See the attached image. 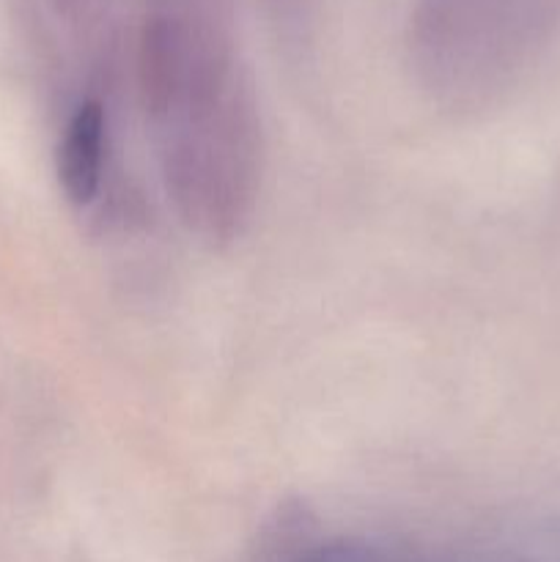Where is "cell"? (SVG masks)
<instances>
[{
  "instance_id": "7a4b0ae2",
  "label": "cell",
  "mask_w": 560,
  "mask_h": 562,
  "mask_svg": "<svg viewBox=\"0 0 560 562\" xmlns=\"http://www.w3.org/2000/svg\"><path fill=\"white\" fill-rule=\"evenodd\" d=\"M108 165V110L99 99H82L66 121L58 143V184L75 206L97 201Z\"/></svg>"
},
{
  "instance_id": "6da1fadb",
  "label": "cell",
  "mask_w": 560,
  "mask_h": 562,
  "mask_svg": "<svg viewBox=\"0 0 560 562\" xmlns=\"http://www.w3.org/2000/svg\"><path fill=\"white\" fill-rule=\"evenodd\" d=\"M137 91L179 217L203 239H234L261 179V124L231 49L212 27L152 16L137 44Z\"/></svg>"
},
{
  "instance_id": "3957f363",
  "label": "cell",
  "mask_w": 560,
  "mask_h": 562,
  "mask_svg": "<svg viewBox=\"0 0 560 562\" xmlns=\"http://www.w3.org/2000/svg\"><path fill=\"white\" fill-rule=\"evenodd\" d=\"M294 562H390L388 554L368 543H329L300 554Z\"/></svg>"
}]
</instances>
